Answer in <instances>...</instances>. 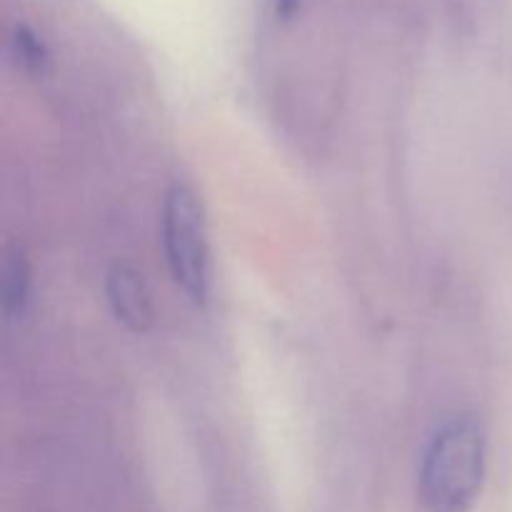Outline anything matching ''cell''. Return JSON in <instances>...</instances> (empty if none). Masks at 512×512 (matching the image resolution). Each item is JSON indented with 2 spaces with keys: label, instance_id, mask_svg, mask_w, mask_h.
I'll list each match as a JSON object with an SVG mask.
<instances>
[{
  "label": "cell",
  "instance_id": "cell-3",
  "mask_svg": "<svg viewBox=\"0 0 512 512\" xmlns=\"http://www.w3.org/2000/svg\"><path fill=\"white\" fill-rule=\"evenodd\" d=\"M108 303L115 318L133 333H143L153 323V305L143 275L130 265H115L108 275Z\"/></svg>",
  "mask_w": 512,
  "mask_h": 512
},
{
  "label": "cell",
  "instance_id": "cell-4",
  "mask_svg": "<svg viewBox=\"0 0 512 512\" xmlns=\"http://www.w3.org/2000/svg\"><path fill=\"white\" fill-rule=\"evenodd\" d=\"M30 295V268L20 250H10L3 263V313L8 320L23 315Z\"/></svg>",
  "mask_w": 512,
  "mask_h": 512
},
{
  "label": "cell",
  "instance_id": "cell-1",
  "mask_svg": "<svg viewBox=\"0 0 512 512\" xmlns=\"http://www.w3.org/2000/svg\"><path fill=\"white\" fill-rule=\"evenodd\" d=\"M485 435L473 418L440 425L423 455L418 500L423 512H470L485 480Z\"/></svg>",
  "mask_w": 512,
  "mask_h": 512
},
{
  "label": "cell",
  "instance_id": "cell-2",
  "mask_svg": "<svg viewBox=\"0 0 512 512\" xmlns=\"http://www.w3.org/2000/svg\"><path fill=\"white\" fill-rule=\"evenodd\" d=\"M163 245L178 288L203 305L208 298V235L198 198L185 185H173L163 205Z\"/></svg>",
  "mask_w": 512,
  "mask_h": 512
}]
</instances>
